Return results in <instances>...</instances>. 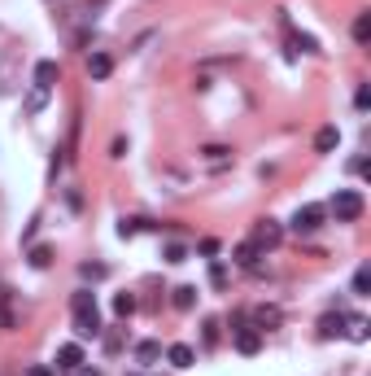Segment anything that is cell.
Listing matches in <instances>:
<instances>
[{"mask_svg": "<svg viewBox=\"0 0 371 376\" xmlns=\"http://www.w3.org/2000/svg\"><path fill=\"white\" fill-rule=\"evenodd\" d=\"M323 210H328V215H337V223H354V219H363L367 202H363V193H358V188H337V197H332Z\"/></svg>", "mask_w": 371, "mask_h": 376, "instance_id": "1", "label": "cell"}, {"mask_svg": "<svg viewBox=\"0 0 371 376\" xmlns=\"http://www.w3.org/2000/svg\"><path fill=\"white\" fill-rule=\"evenodd\" d=\"M323 219H328V210H323V206H315V202H310V206H297V215H293V232H297V237H310V232H319V228H323Z\"/></svg>", "mask_w": 371, "mask_h": 376, "instance_id": "2", "label": "cell"}, {"mask_svg": "<svg viewBox=\"0 0 371 376\" xmlns=\"http://www.w3.org/2000/svg\"><path fill=\"white\" fill-rule=\"evenodd\" d=\"M280 241H284V228H280L275 219H258V223H254V245H258L262 254H267V250H275Z\"/></svg>", "mask_w": 371, "mask_h": 376, "instance_id": "3", "label": "cell"}, {"mask_svg": "<svg viewBox=\"0 0 371 376\" xmlns=\"http://www.w3.org/2000/svg\"><path fill=\"white\" fill-rule=\"evenodd\" d=\"M75 333L88 342V337H101V311L88 307V311H75Z\"/></svg>", "mask_w": 371, "mask_h": 376, "instance_id": "4", "label": "cell"}, {"mask_svg": "<svg viewBox=\"0 0 371 376\" xmlns=\"http://www.w3.org/2000/svg\"><path fill=\"white\" fill-rule=\"evenodd\" d=\"M236 350H241V355H258V350H262V328L241 324V328H236Z\"/></svg>", "mask_w": 371, "mask_h": 376, "instance_id": "5", "label": "cell"}, {"mask_svg": "<svg viewBox=\"0 0 371 376\" xmlns=\"http://www.w3.org/2000/svg\"><path fill=\"white\" fill-rule=\"evenodd\" d=\"M79 363H83V346L79 342L57 346V368H62V372H79Z\"/></svg>", "mask_w": 371, "mask_h": 376, "instance_id": "6", "label": "cell"}, {"mask_svg": "<svg viewBox=\"0 0 371 376\" xmlns=\"http://www.w3.org/2000/svg\"><path fill=\"white\" fill-rule=\"evenodd\" d=\"M166 359H171V368H179V372H184V368H193L197 350H193V346H184V342H175L171 350H166Z\"/></svg>", "mask_w": 371, "mask_h": 376, "instance_id": "7", "label": "cell"}, {"mask_svg": "<svg viewBox=\"0 0 371 376\" xmlns=\"http://www.w3.org/2000/svg\"><path fill=\"white\" fill-rule=\"evenodd\" d=\"M337 145H341V132H337V127H319V136H315V154H332Z\"/></svg>", "mask_w": 371, "mask_h": 376, "instance_id": "8", "label": "cell"}, {"mask_svg": "<svg viewBox=\"0 0 371 376\" xmlns=\"http://www.w3.org/2000/svg\"><path fill=\"white\" fill-rule=\"evenodd\" d=\"M345 333V315H323L319 320V337L323 342H332V337H341Z\"/></svg>", "mask_w": 371, "mask_h": 376, "instance_id": "9", "label": "cell"}, {"mask_svg": "<svg viewBox=\"0 0 371 376\" xmlns=\"http://www.w3.org/2000/svg\"><path fill=\"white\" fill-rule=\"evenodd\" d=\"M258 258H262V250H258V245H254V241H245V245H236V263H241V267H245V272H254V267H258Z\"/></svg>", "mask_w": 371, "mask_h": 376, "instance_id": "10", "label": "cell"}, {"mask_svg": "<svg viewBox=\"0 0 371 376\" xmlns=\"http://www.w3.org/2000/svg\"><path fill=\"white\" fill-rule=\"evenodd\" d=\"M110 70H114V62H110L105 53H92V57H88V75H92V79H110Z\"/></svg>", "mask_w": 371, "mask_h": 376, "instance_id": "11", "label": "cell"}, {"mask_svg": "<svg viewBox=\"0 0 371 376\" xmlns=\"http://www.w3.org/2000/svg\"><path fill=\"white\" fill-rule=\"evenodd\" d=\"M158 359H162V346H158V342H140V346H136V363H145V368H153Z\"/></svg>", "mask_w": 371, "mask_h": 376, "instance_id": "12", "label": "cell"}, {"mask_svg": "<svg viewBox=\"0 0 371 376\" xmlns=\"http://www.w3.org/2000/svg\"><path fill=\"white\" fill-rule=\"evenodd\" d=\"M171 302H175V311H193V307H197V289H193V285H179Z\"/></svg>", "mask_w": 371, "mask_h": 376, "instance_id": "13", "label": "cell"}, {"mask_svg": "<svg viewBox=\"0 0 371 376\" xmlns=\"http://www.w3.org/2000/svg\"><path fill=\"white\" fill-rule=\"evenodd\" d=\"M57 84V62H40L35 66V88H53Z\"/></svg>", "mask_w": 371, "mask_h": 376, "instance_id": "14", "label": "cell"}, {"mask_svg": "<svg viewBox=\"0 0 371 376\" xmlns=\"http://www.w3.org/2000/svg\"><path fill=\"white\" fill-rule=\"evenodd\" d=\"M31 267H40V272H44V267H49L53 263V245H31Z\"/></svg>", "mask_w": 371, "mask_h": 376, "instance_id": "15", "label": "cell"}, {"mask_svg": "<svg viewBox=\"0 0 371 376\" xmlns=\"http://www.w3.org/2000/svg\"><path fill=\"white\" fill-rule=\"evenodd\" d=\"M275 324H280V311L275 307H258L254 311V328H275Z\"/></svg>", "mask_w": 371, "mask_h": 376, "instance_id": "16", "label": "cell"}, {"mask_svg": "<svg viewBox=\"0 0 371 376\" xmlns=\"http://www.w3.org/2000/svg\"><path fill=\"white\" fill-rule=\"evenodd\" d=\"M114 315H118V320L136 315V298H131V293H118V298H114Z\"/></svg>", "mask_w": 371, "mask_h": 376, "instance_id": "17", "label": "cell"}, {"mask_svg": "<svg viewBox=\"0 0 371 376\" xmlns=\"http://www.w3.org/2000/svg\"><path fill=\"white\" fill-rule=\"evenodd\" d=\"M44 105H49V88H31V97H27V114H40Z\"/></svg>", "mask_w": 371, "mask_h": 376, "instance_id": "18", "label": "cell"}, {"mask_svg": "<svg viewBox=\"0 0 371 376\" xmlns=\"http://www.w3.org/2000/svg\"><path fill=\"white\" fill-rule=\"evenodd\" d=\"M345 324H350V337H354V342H367V337H371V328H367L363 315H350Z\"/></svg>", "mask_w": 371, "mask_h": 376, "instance_id": "19", "label": "cell"}, {"mask_svg": "<svg viewBox=\"0 0 371 376\" xmlns=\"http://www.w3.org/2000/svg\"><path fill=\"white\" fill-rule=\"evenodd\" d=\"M140 228H153V223H149V219H123V223H118V237L127 241V237H136Z\"/></svg>", "mask_w": 371, "mask_h": 376, "instance_id": "20", "label": "cell"}, {"mask_svg": "<svg viewBox=\"0 0 371 376\" xmlns=\"http://www.w3.org/2000/svg\"><path fill=\"white\" fill-rule=\"evenodd\" d=\"M354 40H358V44L371 40V14H358V18H354Z\"/></svg>", "mask_w": 371, "mask_h": 376, "instance_id": "21", "label": "cell"}, {"mask_svg": "<svg viewBox=\"0 0 371 376\" xmlns=\"http://www.w3.org/2000/svg\"><path fill=\"white\" fill-rule=\"evenodd\" d=\"M79 276H83V280H105V276H110V267H105V263H83Z\"/></svg>", "mask_w": 371, "mask_h": 376, "instance_id": "22", "label": "cell"}, {"mask_svg": "<svg viewBox=\"0 0 371 376\" xmlns=\"http://www.w3.org/2000/svg\"><path fill=\"white\" fill-rule=\"evenodd\" d=\"M367 289H371V267H358V272H354V293L363 298Z\"/></svg>", "mask_w": 371, "mask_h": 376, "instance_id": "23", "label": "cell"}, {"mask_svg": "<svg viewBox=\"0 0 371 376\" xmlns=\"http://www.w3.org/2000/svg\"><path fill=\"white\" fill-rule=\"evenodd\" d=\"M166 263H188V250L179 241H171V245H166Z\"/></svg>", "mask_w": 371, "mask_h": 376, "instance_id": "24", "label": "cell"}, {"mask_svg": "<svg viewBox=\"0 0 371 376\" xmlns=\"http://www.w3.org/2000/svg\"><path fill=\"white\" fill-rule=\"evenodd\" d=\"M293 44H297L302 53H319V40H315V35H293Z\"/></svg>", "mask_w": 371, "mask_h": 376, "instance_id": "25", "label": "cell"}, {"mask_svg": "<svg viewBox=\"0 0 371 376\" xmlns=\"http://www.w3.org/2000/svg\"><path fill=\"white\" fill-rule=\"evenodd\" d=\"M210 285H214V289H223V285H227V267H223V263H214V267H210Z\"/></svg>", "mask_w": 371, "mask_h": 376, "instance_id": "26", "label": "cell"}, {"mask_svg": "<svg viewBox=\"0 0 371 376\" xmlns=\"http://www.w3.org/2000/svg\"><path fill=\"white\" fill-rule=\"evenodd\" d=\"M201 154H206L210 162H223L227 154H232V149H223V145H206V149H201Z\"/></svg>", "mask_w": 371, "mask_h": 376, "instance_id": "27", "label": "cell"}, {"mask_svg": "<svg viewBox=\"0 0 371 376\" xmlns=\"http://www.w3.org/2000/svg\"><path fill=\"white\" fill-rule=\"evenodd\" d=\"M354 105H358V110H367V105H371V88H367V84L354 92Z\"/></svg>", "mask_w": 371, "mask_h": 376, "instance_id": "28", "label": "cell"}, {"mask_svg": "<svg viewBox=\"0 0 371 376\" xmlns=\"http://www.w3.org/2000/svg\"><path fill=\"white\" fill-rule=\"evenodd\" d=\"M219 342V320H206V346Z\"/></svg>", "mask_w": 371, "mask_h": 376, "instance_id": "29", "label": "cell"}, {"mask_svg": "<svg viewBox=\"0 0 371 376\" xmlns=\"http://www.w3.org/2000/svg\"><path fill=\"white\" fill-rule=\"evenodd\" d=\"M0 328H14V311H9L5 302H0Z\"/></svg>", "mask_w": 371, "mask_h": 376, "instance_id": "30", "label": "cell"}, {"mask_svg": "<svg viewBox=\"0 0 371 376\" xmlns=\"http://www.w3.org/2000/svg\"><path fill=\"white\" fill-rule=\"evenodd\" d=\"M201 254L214 258V254H219V241H214V237H210V241H201Z\"/></svg>", "mask_w": 371, "mask_h": 376, "instance_id": "31", "label": "cell"}, {"mask_svg": "<svg viewBox=\"0 0 371 376\" xmlns=\"http://www.w3.org/2000/svg\"><path fill=\"white\" fill-rule=\"evenodd\" d=\"M27 376H53V372H49V368H31Z\"/></svg>", "mask_w": 371, "mask_h": 376, "instance_id": "32", "label": "cell"}, {"mask_svg": "<svg viewBox=\"0 0 371 376\" xmlns=\"http://www.w3.org/2000/svg\"><path fill=\"white\" fill-rule=\"evenodd\" d=\"M127 376H140V372H127Z\"/></svg>", "mask_w": 371, "mask_h": 376, "instance_id": "33", "label": "cell"}]
</instances>
